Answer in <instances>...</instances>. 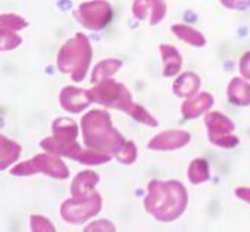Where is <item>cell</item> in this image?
Instances as JSON below:
<instances>
[{
  "mask_svg": "<svg viewBox=\"0 0 250 232\" xmlns=\"http://www.w3.org/2000/svg\"><path fill=\"white\" fill-rule=\"evenodd\" d=\"M188 203L186 187L178 181L153 179L147 185L145 209L156 220L169 223L178 219Z\"/></svg>",
  "mask_w": 250,
  "mask_h": 232,
  "instance_id": "6da1fadb",
  "label": "cell"
},
{
  "mask_svg": "<svg viewBox=\"0 0 250 232\" xmlns=\"http://www.w3.org/2000/svg\"><path fill=\"white\" fill-rule=\"evenodd\" d=\"M84 143L88 149L100 150L107 155H116L127 143L112 125L110 116L106 110H90L81 119Z\"/></svg>",
  "mask_w": 250,
  "mask_h": 232,
  "instance_id": "7a4b0ae2",
  "label": "cell"
},
{
  "mask_svg": "<svg viewBox=\"0 0 250 232\" xmlns=\"http://www.w3.org/2000/svg\"><path fill=\"white\" fill-rule=\"evenodd\" d=\"M91 62V44L90 40L77 33L74 37L66 40L58 53V68L63 74H69L74 82H80Z\"/></svg>",
  "mask_w": 250,
  "mask_h": 232,
  "instance_id": "3957f363",
  "label": "cell"
},
{
  "mask_svg": "<svg viewBox=\"0 0 250 232\" xmlns=\"http://www.w3.org/2000/svg\"><path fill=\"white\" fill-rule=\"evenodd\" d=\"M88 96L91 101H96L106 107L122 110L125 113H128L130 116L134 113L136 107L139 106L133 101L128 88L121 82L113 81L112 78L103 79L102 82L96 84L93 88L88 90Z\"/></svg>",
  "mask_w": 250,
  "mask_h": 232,
  "instance_id": "277c9868",
  "label": "cell"
},
{
  "mask_svg": "<svg viewBox=\"0 0 250 232\" xmlns=\"http://www.w3.org/2000/svg\"><path fill=\"white\" fill-rule=\"evenodd\" d=\"M39 172L46 174L56 179H66L69 176V171L66 165L62 162V159H59L58 155L49 152L37 155L33 159L22 162L20 165H15L11 171V174L15 176H30Z\"/></svg>",
  "mask_w": 250,
  "mask_h": 232,
  "instance_id": "5b68a950",
  "label": "cell"
},
{
  "mask_svg": "<svg viewBox=\"0 0 250 232\" xmlns=\"http://www.w3.org/2000/svg\"><path fill=\"white\" fill-rule=\"evenodd\" d=\"M205 125L208 128L209 141L219 147H235L238 144V137L234 135V122L221 112H209L205 116Z\"/></svg>",
  "mask_w": 250,
  "mask_h": 232,
  "instance_id": "8992f818",
  "label": "cell"
},
{
  "mask_svg": "<svg viewBox=\"0 0 250 232\" xmlns=\"http://www.w3.org/2000/svg\"><path fill=\"white\" fill-rule=\"evenodd\" d=\"M102 209V197L99 193H93L87 198H71L61 206V216L69 225H80L96 216Z\"/></svg>",
  "mask_w": 250,
  "mask_h": 232,
  "instance_id": "52a82bcc",
  "label": "cell"
},
{
  "mask_svg": "<svg viewBox=\"0 0 250 232\" xmlns=\"http://www.w3.org/2000/svg\"><path fill=\"white\" fill-rule=\"evenodd\" d=\"M75 19L91 31L103 30L112 19V8L104 0H91L81 3L74 12Z\"/></svg>",
  "mask_w": 250,
  "mask_h": 232,
  "instance_id": "ba28073f",
  "label": "cell"
},
{
  "mask_svg": "<svg viewBox=\"0 0 250 232\" xmlns=\"http://www.w3.org/2000/svg\"><path fill=\"white\" fill-rule=\"evenodd\" d=\"M190 141H191L190 133L183 131V130H169V131H164L155 135L149 141L147 147L156 152H171V150H177V149L187 146Z\"/></svg>",
  "mask_w": 250,
  "mask_h": 232,
  "instance_id": "9c48e42d",
  "label": "cell"
},
{
  "mask_svg": "<svg viewBox=\"0 0 250 232\" xmlns=\"http://www.w3.org/2000/svg\"><path fill=\"white\" fill-rule=\"evenodd\" d=\"M133 15L142 21L149 18L150 25H156L167 15V3L164 0H134Z\"/></svg>",
  "mask_w": 250,
  "mask_h": 232,
  "instance_id": "30bf717a",
  "label": "cell"
},
{
  "mask_svg": "<svg viewBox=\"0 0 250 232\" xmlns=\"http://www.w3.org/2000/svg\"><path fill=\"white\" fill-rule=\"evenodd\" d=\"M59 101L61 106L69 113H80L90 106L91 98L88 96V91L74 85H68L61 91Z\"/></svg>",
  "mask_w": 250,
  "mask_h": 232,
  "instance_id": "8fae6325",
  "label": "cell"
},
{
  "mask_svg": "<svg viewBox=\"0 0 250 232\" xmlns=\"http://www.w3.org/2000/svg\"><path fill=\"white\" fill-rule=\"evenodd\" d=\"M213 106V97L212 94L203 91V93H197L191 97H187V100L183 103L181 106V115L183 118L190 121V119H196L200 115H203L205 112H208L210 107Z\"/></svg>",
  "mask_w": 250,
  "mask_h": 232,
  "instance_id": "7c38bea8",
  "label": "cell"
},
{
  "mask_svg": "<svg viewBox=\"0 0 250 232\" xmlns=\"http://www.w3.org/2000/svg\"><path fill=\"white\" fill-rule=\"evenodd\" d=\"M99 175L93 171H83L80 172L72 184H71V194L74 198L81 200V198H87L94 193V187L99 182Z\"/></svg>",
  "mask_w": 250,
  "mask_h": 232,
  "instance_id": "4fadbf2b",
  "label": "cell"
},
{
  "mask_svg": "<svg viewBox=\"0 0 250 232\" xmlns=\"http://www.w3.org/2000/svg\"><path fill=\"white\" fill-rule=\"evenodd\" d=\"M53 135L50 137L55 143L75 141L78 135V127L71 118H58L52 124Z\"/></svg>",
  "mask_w": 250,
  "mask_h": 232,
  "instance_id": "5bb4252c",
  "label": "cell"
},
{
  "mask_svg": "<svg viewBox=\"0 0 250 232\" xmlns=\"http://www.w3.org/2000/svg\"><path fill=\"white\" fill-rule=\"evenodd\" d=\"M228 101L235 106H250V84L235 77L227 88Z\"/></svg>",
  "mask_w": 250,
  "mask_h": 232,
  "instance_id": "9a60e30c",
  "label": "cell"
},
{
  "mask_svg": "<svg viewBox=\"0 0 250 232\" xmlns=\"http://www.w3.org/2000/svg\"><path fill=\"white\" fill-rule=\"evenodd\" d=\"M200 88V78L194 72H184L181 74L172 85V90L175 96L178 97H191L197 94Z\"/></svg>",
  "mask_w": 250,
  "mask_h": 232,
  "instance_id": "2e32d148",
  "label": "cell"
},
{
  "mask_svg": "<svg viewBox=\"0 0 250 232\" xmlns=\"http://www.w3.org/2000/svg\"><path fill=\"white\" fill-rule=\"evenodd\" d=\"M40 146L49 152V153H53V155H58V156H65V157H69V159H78V156L81 155L83 149L81 146L77 143V141H69V143H55L50 137L44 138Z\"/></svg>",
  "mask_w": 250,
  "mask_h": 232,
  "instance_id": "e0dca14e",
  "label": "cell"
},
{
  "mask_svg": "<svg viewBox=\"0 0 250 232\" xmlns=\"http://www.w3.org/2000/svg\"><path fill=\"white\" fill-rule=\"evenodd\" d=\"M161 55L164 62V77H174L180 72L183 65V58L180 52L171 44H161Z\"/></svg>",
  "mask_w": 250,
  "mask_h": 232,
  "instance_id": "ac0fdd59",
  "label": "cell"
},
{
  "mask_svg": "<svg viewBox=\"0 0 250 232\" xmlns=\"http://www.w3.org/2000/svg\"><path fill=\"white\" fill-rule=\"evenodd\" d=\"M0 152H2V159H0V169H8L14 165L21 156V146L8 137H0Z\"/></svg>",
  "mask_w": 250,
  "mask_h": 232,
  "instance_id": "d6986e66",
  "label": "cell"
},
{
  "mask_svg": "<svg viewBox=\"0 0 250 232\" xmlns=\"http://www.w3.org/2000/svg\"><path fill=\"white\" fill-rule=\"evenodd\" d=\"M171 31L174 33V36L183 41H186L187 44H191L194 47H203L206 44V39L203 37L202 33H199L197 30L184 25V24H175L171 27Z\"/></svg>",
  "mask_w": 250,
  "mask_h": 232,
  "instance_id": "ffe728a7",
  "label": "cell"
},
{
  "mask_svg": "<svg viewBox=\"0 0 250 232\" xmlns=\"http://www.w3.org/2000/svg\"><path fill=\"white\" fill-rule=\"evenodd\" d=\"M122 66V62L119 59H104L100 63L94 66V71L91 74V82L96 85L102 82L103 79L110 78L119 68Z\"/></svg>",
  "mask_w": 250,
  "mask_h": 232,
  "instance_id": "44dd1931",
  "label": "cell"
},
{
  "mask_svg": "<svg viewBox=\"0 0 250 232\" xmlns=\"http://www.w3.org/2000/svg\"><path fill=\"white\" fill-rule=\"evenodd\" d=\"M187 176H188V181L194 185L209 181L210 179L209 163L205 159H194L187 169Z\"/></svg>",
  "mask_w": 250,
  "mask_h": 232,
  "instance_id": "7402d4cb",
  "label": "cell"
},
{
  "mask_svg": "<svg viewBox=\"0 0 250 232\" xmlns=\"http://www.w3.org/2000/svg\"><path fill=\"white\" fill-rule=\"evenodd\" d=\"M77 160L80 163H83V165L96 166V165H103V163L109 162L110 160V155H107L104 152H100V150L88 149V150H83Z\"/></svg>",
  "mask_w": 250,
  "mask_h": 232,
  "instance_id": "603a6c76",
  "label": "cell"
},
{
  "mask_svg": "<svg viewBox=\"0 0 250 232\" xmlns=\"http://www.w3.org/2000/svg\"><path fill=\"white\" fill-rule=\"evenodd\" d=\"M25 27H28L27 19L21 18L20 15L15 14H5L0 18V30L5 31H20L24 30Z\"/></svg>",
  "mask_w": 250,
  "mask_h": 232,
  "instance_id": "cb8c5ba5",
  "label": "cell"
},
{
  "mask_svg": "<svg viewBox=\"0 0 250 232\" xmlns=\"http://www.w3.org/2000/svg\"><path fill=\"white\" fill-rule=\"evenodd\" d=\"M116 159L124 165H131L137 159V147L133 141H127L121 149V152L116 155Z\"/></svg>",
  "mask_w": 250,
  "mask_h": 232,
  "instance_id": "d4e9b609",
  "label": "cell"
},
{
  "mask_svg": "<svg viewBox=\"0 0 250 232\" xmlns=\"http://www.w3.org/2000/svg\"><path fill=\"white\" fill-rule=\"evenodd\" d=\"M0 36H2V52H9L21 44V37L17 34V31H5L0 30Z\"/></svg>",
  "mask_w": 250,
  "mask_h": 232,
  "instance_id": "484cf974",
  "label": "cell"
},
{
  "mask_svg": "<svg viewBox=\"0 0 250 232\" xmlns=\"http://www.w3.org/2000/svg\"><path fill=\"white\" fill-rule=\"evenodd\" d=\"M31 229L34 232H53L56 228L52 225V222L49 219H46L44 216H39V214H33L31 216Z\"/></svg>",
  "mask_w": 250,
  "mask_h": 232,
  "instance_id": "4316f807",
  "label": "cell"
},
{
  "mask_svg": "<svg viewBox=\"0 0 250 232\" xmlns=\"http://www.w3.org/2000/svg\"><path fill=\"white\" fill-rule=\"evenodd\" d=\"M116 228L115 225L110 222V220H106V219H100V220H96V222H91L88 226H85L84 231L87 232H91V231H104V232H113Z\"/></svg>",
  "mask_w": 250,
  "mask_h": 232,
  "instance_id": "83f0119b",
  "label": "cell"
},
{
  "mask_svg": "<svg viewBox=\"0 0 250 232\" xmlns=\"http://www.w3.org/2000/svg\"><path fill=\"white\" fill-rule=\"evenodd\" d=\"M219 2L227 9L234 11H246L247 8H250V0H219Z\"/></svg>",
  "mask_w": 250,
  "mask_h": 232,
  "instance_id": "f1b7e54d",
  "label": "cell"
},
{
  "mask_svg": "<svg viewBox=\"0 0 250 232\" xmlns=\"http://www.w3.org/2000/svg\"><path fill=\"white\" fill-rule=\"evenodd\" d=\"M240 72L246 79H250V52L244 53L240 59Z\"/></svg>",
  "mask_w": 250,
  "mask_h": 232,
  "instance_id": "f546056e",
  "label": "cell"
},
{
  "mask_svg": "<svg viewBox=\"0 0 250 232\" xmlns=\"http://www.w3.org/2000/svg\"><path fill=\"white\" fill-rule=\"evenodd\" d=\"M234 194L244 203L250 204V187H238L234 190Z\"/></svg>",
  "mask_w": 250,
  "mask_h": 232,
  "instance_id": "4dcf8cb0",
  "label": "cell"
}]
</instances>
